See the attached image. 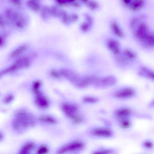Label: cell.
<instances>
[{"label":"cell","instance_id":"obj_1","mask_svg":"<svg viewBox=\"0 0 154 154\" xmlns=\"http://www.w3.org/2000/svg\"><path fill=\"white\" fill-rule=\"evenodd\" d=\"M15 118L12 126L15 130L20 132L30 127L34 126L35 120L33 116L26 111L19 110L15 113Z\"/></svg>","mask_w":154,"mask_h":154},{"label":"cell","instance_id":"obj_2","mask_svg":"<svg viewBox=\"0 0 154 154\" xmlns=\"http://www.w3.org/2000/svg\"><path fill=\"white\" fill-rule=\"evenodd\" d=\"M90 135L97 140H110L116 137V133L111 125L103 124L94 126L90 130Z\"/></svg>","mask_w":154,"mask_h":154},{"label":"cell","instance_id":"obj_3","mask_svg":"<svg viewBox=\"0 0 154 154\" xmlns=\"http://www.w3.org/2000/svg\"><path fill=\"white\" fill-rule=\"evenodd\" d=\"M139 114L132 107L126 105H121L115 107L111 112V116L114 121L120 119L138 117Z\"/></svg>","mask_w":154,"mask_h":154},{"label":"cell","instance_id":"obj_4","mask_svg":"<svg viewBox=\"0 0 154 154\" xmlns=\"http://www.w3.org/2000/svg\"><path fill=\"white\" fill-rule=\"evenodd\" d=\"M137 95V92L134 88L130 87H125L119 88L112 92L109 95V98L117 101H128L134 99Z\"/></svg>","mask_w":154,"mask_h":154},{"label":"cell","instance_id":"obj_5","mask_svg":"<svg viewBox=\"0 0 154 154\" xmlns=\"http://www.w3.org/2000/svg\"><path fill=\"white\" fill-rule=\"evenodd\" d=\"M5 15L6 19L17 28H23L26 24L27 19L25 16L13 8L6 9Z\"/></svg>","mask_w":154,"mask_h":154},{"label":"cell","instance_id":"obj_6","mask_svg":"<svg viewBox=\"0 0 154 154\" xmlns=\"http://www.w3.org/2000/svg\"><path fill=\"white\" fill-rule=\"evenodd\" d=\"M116 82L115 78L110 75L100 78H98L94 85L98 89H104L114 86Z\"/></svg>","mask_w":154,"mask_h":154},{"label":"cell","instance_id":"obj_7","mask_svg":"<svg viewBox=\"0 0 154 154\" xmlns=\"http://www.w3.org/2000/svg\"><path fill=\"white\" fill-rule=\"evenodd\" d=\"M85 147V144L81 141H75L66 144L57 151L58 154H63L69 152H74L82 150Z\"/></svg>","mask_w":154,"mask_h":154},{"label":"cell","instance_id":"obj_8","mask_svg":"<svg viewBox=\"0 0 154 154\" xmlns=\"http://www.w3.org/2000/svg\"><path fill=\"white\" fill-rule=\"evenodd\" d=\"M149 32L146 25L144 23H142L139 25L137 28L134 31L133 35L136 39L140 42Z\"/></svg>","mask_w":154,"mask_h":154},{"label":"cell","instance_id":"obj_9","mask_svg":"<svg viewBox=\"0 0 154 154\" xmlns=\"http://www.w3.org/2000/svg\"><path fill=\"white\" fill-rule=\"evenodd\" d=\"M114 121L118 128L123 131L130 130L134 125L133 120L132 119H123Z\"/></svg>","mask_w":154,"mask_h":154},{"label":"cell","instance_id":"obj_10","mask_svg":"<svg viewBox=\"0 0 154 154\" xmlns=\"http://www.w3.org/2000/svg\"><path fill=\"white\" fill-rule=\"evenodd\" d=\"M61 108L65 114L72 119L76 116L78 109V107L76 105L67 103L63 104Z\"/></svg>","mask_w":154,"mask_h":154},{"label":"cell","instance_id":"obj_11","mask_svg":"<svg viewBox=\"0 0 154 154\" xmlns=\"http://www.w3.org/2000/svg\"><path fill=\"white\" fill-rule=\"evenodd\" d=\"M98 77L95 76H88L80 77L75 85L79 88H84L89 85H94Z\"/></svg>","mask_w":154,"mask_h":154},{"label":"cell","instance_id":"obj_12","mask_svg":"<svg viewBox=\"0 0 154 154\" xmlns=\"http://www.w3.org/2000/svg\"><path fill=\"white\" fill-rule=\"evenodd\" d=\"M119 150L116 148L106 146H97L92 152L93 154H117L119 153Z\"/></svg>","mask_w":154,"mask_h":154},{"label":"cell","instance_id":"obj_13","mask_svg":"<svg viewBox=\"0 0 154 154\" xmlns=\"http://www.w3.org/2000/svg\"><path fill=\"white\" fill-rule=\"evenodd\" d=\"M61 75L75 85L80 77L74 72L68 69H63L60 71Z\"/></svg>","mask_w":154,"mask_h":154},{"label":"cell","instance_id":"obj_14","mask_svg":"<svg viewBox=\"0 0 154 154\" xmlns=\"http://www.w3.org/2000/svg\"><path fill=\"white\" fill-rule=\"evenodd\" d=\"M35 95V102L36 105L40 108H47L49 106V102L47 97L41 91Z\"/></svg>","mask_w":154,"mask_h":154},{"label":"cell","instance_id":"obj_15","mask_svg":"<svg viewBox=\"0 0 154 154\" xmlns=\"http://www.w3.org/2000/svg\"><path fill=\"white\" fill-rule=\"evenodd\" d=\"M106 44L108 48L114 54L117 55L120 54V44L118 41L113 38H109L107 41Z\"/></svg>","mask_w":154,"mask_h":154},{"label":"cell","instance_id":"obj_16","mask_svg":"<svg viewBox=\"0 0 154 154\" xmlns=\"http://www.w3.org/2000/svg\"><path fill=\"white\" fill-rule=\"evenodd\" d=\"M23 68H24L23 63L20 59H19L14 64L0 72V77L4 74Z\"/></svg>","mask_w":154,"mask_h":154},{"label":"cell","instance_id":"obj_17","mask_svg":"<svg viewBox=\"0 0 154 154\" xmlns=\"http://www.w3.org/2000/svg\"><path fill=\"white\" fill-rule=\"evenodd\" d=\"M144 47L147 48H152L154 45L153 33L149 32L146 36L140 42Z\"/></svg>","mask_w":154,"mask_h":154},{"label":"cell","instance_id":"obj_18","mask_svg":"<svg viewBox=\"0 0 154 154\" xmlns=\"http://www.w3.org/2000/svg\"><path fill=\"white\" fill-rule=\"evenodd\" d=\"M140 146L142 149L146 151L152 152L154 148V141L150 138L145 139L140 142Z\"/></svg>","mask_w":154,"mask_h":154},{"label":"cell","instance_id":"obj_19","mask_svg":"<svg viewBox=\"0 0 154 154\" xmlns=\"http://www.w3.org/2000/svg\"><path fill=\"white\" fill-rule=\"evenodd\" d=\"M139 75L149 79L153 80L154 72L147 67L142 66L138 72Z\"/></svg>","mask_w":154,"mask_h":154},{"label":"cell","instance_id":"obj_20","mask_svg":"<svg viewBox=\"0 0 154 154\" xmlns=\"http://www.w3.org/2000/svg\"><path fill=\"white\" fill-rule=\"evenodd\" d=\"M26 4L27 7L34 12H38L41 9V5L37 0H27Z\"/></svg>","mask_w":154,"mask_h":154},{"label":"cell","instance_id":"obj_21","mask_svg":"<svg viewBox=\"0 0 154 154\" xmlns=\"http://www.w3.org/2000/svg\"><path fill=\"white\" fill-rule=\"evenodd\" d=\"M144 4V0H134L130 5L129 8L132 11H137L141 9Z\"/></svg>","mask_w":154,"mask_h":154},{"label":"cell","instance_id":"obj_22","mask_svg":"<svg viewBox=\"0 0 154 154\" xmlns=\"http://www.w3.org/2000/svg\"><path fill=\"white\" fill-rule=\"evenodd\" d=\"M111 27L112 31L115 35L121 38L124 37V33L116 23L112 22L111 24Z\"/></svg>","mask_w":154,"mask_h":154},{"label":"cell","instance_id":"obj_23","mask_svg":"<svg viewBox=\"0 0 154 154\" xmlns=\"http://www.w3.org/2000/svg\"><path fill=\"white\" fill-rule=\"evenodd\" d=\"M83 101L84 103H86L96 104L100 102L101 98L98 96H88L84 97Z\"/></svg>","mask_w":154,"mask_h":154},{"label":"cell","instance_id":"obj_24","mask_svg":"<svg viewBox=\"0 0 154 154\" xmlns=\"http://www.w3.org/2000/svg\"><path fill=\"white\" fill-rule=\"evenodd\" d=\"M123 56L127 61H134L136 57V54L132 50L125 49L123 51Z\"/></svg>","mask_w":154,"mask_h":154},{"label":"cell","instance_id":"obj_25","mask_svg":"<svg viewBox=\"0 0 154 154\" xmlns=\"http://www.w3.org/2000/svg\"><path fill=\"white\" fill-rule=\"evenodd\" d=\"M34 144L32 142L27 143L25 144L20 149L19 153L26 154L29 153L34 148Z\"/></svg>","mask_w":154,"mask_h":154},{"label":"cell","instance_id":"obj_26","mask_svg":"<svg viewBox=\"0 0 154 154\" xmlns=\"http://www.w3.org/2000/svg\"><path fill=\"white\" fill-rule=\"evenodd\" d=\"M26 45H23L15 49L11 53V56L12 57H15L25 51L27 48Z\"/></svg>","mask_w":154,"mask_h":154},{"label":"cell","instance_id":"obj_27","mask_svg":"<svg viewBox=\"0 0 154 154\" xmlns=\"http://www.w3.org/2000/svg\"><path fill=\"white\" fill-rule=\"evenodd\" d=\"M62 22L64 24L67 25L69 23V15L65 10L60 11L59 16Z\"/></svg>","mask_w":154,"mask_h":154},{"label":"cell","instance_id":"obj_28","mask_svg":"<svg viewBox=\"0 0 154 154\" xmlns=\"http://www.w3.org/2000/svg\"><path fill=\"white\" fill-rule=\"evenodd\" d=\"M51 16L50 7L46 6L44 7L41 10V16L42 18L46 20Z\"/></svg>","mask_w":154,"mask_h":154},{"label":"cell","instance_id":"obj_29","mask_svg":"<svg viewBox=\"0 0 154 154\" xmlns=\"http://www.w3.org/2000/svg\"><path fill=\"white\" fill-rule=\"evenodd\" d=\"M39 119L41 121L50 124H54L56 122V119L53 117L48 116H41Z\"/></svg>","mask_w":154,"mask_h":154},{"label":"cell","instance_id":"obj_30","mask_svg":"<svg viewBox=\"0 0 154 154\" xmlns=\"http://www.w3.org/2000/svg\"><path fill=\"white\" fill-rule=\"evenodd\" d=\"M86 4L90 9L93 11L97 10L99 7L98 4L94 1H89Z\"/></svg>","mask_w":154,"mask_h":154},{"label":"cell","instance_id":"obj_31","mask_svg":"<svg viewBox=\"0 0 154 154\" xmlns=\"http://www.w3.org/2000/svg\"><path fill=\"white\" fill-rule=\"evenodd\" d=\"M41 85L42 82L39 81H36L33 83L32 85V91L35 94H37L40 91L39 89Z\"/></svg>","mask_w":154,"mask_h":154},{"label":"cell","instance_id":"obj_32","mask_svg":"<svg viewBox=\"0 0 154 154\" xmlns=\"http://www.w3.org/2000/svg\"><path fill=\"white\" fill-rule=\"evenodd\" d=\"M92 24L86 21L83 22L81 25L80 27L84 32H87L90 29Z\"/></svg>","mask_w":154,"mask_h":154},{"label":"cell","instance_id":"obj_33","mask_svg":"<svg viewBox=\"0 0 154 154\" xmlns=\"http://www.w3.org/2000/svg\"><path fill=\"white\" fill-rule=\"evenodd\" d=\"M51 15L54 17L59 16L60 11L58 8L56 6H52L50 7Z\"/></svg>","mask_w":154,"mask_h":154},{"label":"cell","instance_id":"obj_34","mask_svg":"<svg viewBox=\"0 0 154 154\" xmlns=\"http://www.w3.org/2000/svg\"><path fill=\"white\" fill-rule=\"evenodd\" d=\"M36 152L38 154H47L48 152V149L46 146H42L37 149Z\"/></svg>","mask_w":154,"mask_h":154},{"label":"cell","instance_id":"obj_35","mask_svg":"<svg viewBox=\"0 0 154 154\" xmlns=\"http://www.w3.org/2000/svg\"><path fill=\"white\" fill-rule=\"evenodd\" d=\"M116 56V60L119 64L125 65L126 63L127 60L124 56L120 55L119 54Z\"/></svg>","mask_w":154,"mask_h":154},{"label":"cell","instance_id":"obj_36","mask_svg":"<svg viewBox=\"0 0 154 154\" xmlns=\"http://www.w3.org/2000/svg\"><path fill=\"white\" fill-rule=\"evenodd\" d=\"M79 19L78 15L76 13H73L69 15V23H73L77 21Z\"/></svg>","mask_w":154,"mask_h":154},{"label":"cell","instance_id":"obj_37","mask_svg":"<svg viewBox=\"0 0 154 154\" xmlns=\"http://www.w3.org/2000/svg\"><path fill=\"white\" fill-rule=\"evenodd\" d=\"M72 122L75 124H80L82 123L84 121V119L81 116H76L72 119Z\"/></svg>","mask_w":154,"mask_h":154},{"label":"cell","instance_id":"obj_38","mask_svg":"<svg viewBox=\"0 0 154 154\" xmlns=\"http://www.w3.org/2000/svg\"><path fill=\"white\" fill-rule=\"evenodd\" d=\"M51 75L53 77L56 79H59L62 76L60 72L55 70L51 71Z\"/></svg>","mask_w":154,"mask_h":154},{"label":"cell","instance_id":"obj_39","mask_svg":"<svg viewBox=\"0 0 154 154\" xmlns=\"http://www.w3.org/2000/svg\"><path fill=\"white\" fill-rule=\"evenodd\" d=\"M139 18L137 17L133 18L130 21L129 23V27L130 29H133L137 23Z\"/></svg>","mask_w":154,"mask_h":154},{"label":"cell","instance_id":"obj_40","mask_svg":"<svg viewBox=\"0 0 154 154\" xmlns=\"http://www.w3.org/2000/svg\"><path fill=\"white\" fill-rule=\"evenodd\" d=\"M14 96L12 94H10L6 96L4 99V101L6 103H8L13 100Z\"/></svg>","mask_w":154,"mask_h":154},{"label":"cell","instance_id":"obj_41","mask_svg":"<svg viewBox=\"0 0 154 154\" xmlns=\"http://www.w3.org/2000/svg\"><path fill=\"white\" fill-rule=\"evenodd\" d=\"M10 2L13 5L17 6H21L22 3V0H9Z\"/></svg>","mask_w":154,"mask_h":154},{"label":"cell","instance_id":"obj_42","mask_svg":"<svg viewBox=\"0 0 154 154\" xmlns=\"http://www.w3.org/2000/svg\"><path fill=\"white\" fill-rule=\"evenodd\" d=\"M59 5L64 6L68 5L66 0H54Z\"/></svg>","mask_w":154,"mask_h":154},{"label":"cell","instance_id":"obj_43","mask_svg":"<svg viewBox=\"0 0 154 154\" xmlns=\"http://www.w3.org/2000/svg\"><path fill=\"white\" fill-rule=\"evenodd\" d=\"M147 107L149 109H153L154 107V99L151 100L147 104Z\"/></svg>","mask_w":154,"mask_h":154},{"label":"cell","instance_id":"obj_44","mask_svg":"<svg viewBox=\"0 0 154 154\" xmlns=\"http://www.w3.org/2000/svg\"><path fill=\"white\" fill-rule=\"evenodd\" d=\"M5 24V18L4 17L0 14V26L4 27Z\"/></svg>","mask_w":154,"mask_h":154},{"label":"cell","instance_id":"obj_45","mask_svg":"<svg viewBox=\"0 0 154 154\" xmlns=\"http://www.w3.org/2000/svg\"><path fill=\"white\" fill-rule=\"evenodd\" d=\"M84 16L85 18L86 21L92 24L93 22L92 19L90 15L88 14H85L84 15Z\"/></svg>","mask_w":154,"mask_h":154},{"label":"cell","instance_id":"obj_46","mask_svg":"<svg viewBox=\"0 0 154 154\" xmlns=\"http://www.w3.org/2000/svg\"><path fill=\"white\" fill-rule=\"evenodd\" d=\"M72 5L75 8H79L81 6L80 4L77 1L73 3Z\"/></svg>","mask_w":154,"mask_h":154},{"label":"cell","instance_id":"obj_47","mask_svg":"<svg viewBox=\"0 0 154 154\" xmlns=\"http://www.w3.org/2000/svg\"><path fill=\"white\" fill-rule=\"evenodd\" d=\"M4 41L2 37L0 35V47L2 46L4 44Z\"/></svg>","mask_w":154,"mask_h":154},{"label":"cell","instance_id":"obj_48","mask_svg":"<svg viewBox=\"0 0 154 154\" xmlns=\"http://www.w3.org/2000/svg\"><path fill=\"white\" fill-rule=\"evenodd\" d=\"M82 2L86 4L89 0H79Z\"/></svg>","mask_w":154,"mask_h":154},{"label":"cell","instance_id":"obj_49","mask_svg":"<svg viewBox=\"0 0 154 154\" xmlns=\"http://www.w3.org/2000/svg\"><path fill=\"white\" fill-rule=\"evenodd\" d=\"M131 0H123L124 2L126 4L130 2Z\"/></svg>","mask_w":154,"mask_h":154},{"label":"cell","instance_id":"obj_50","mask_svg":"<svg viewBox=\"0 0 154 154\" xmlns=\"http://www.w3.org/2000/svg\"><path fill=\"white\" fill-rule=\"evenodd\" d=\"M3 138V134L1 133L0 132V140L2 139Z\"/></svg>","mask_w":154,"mask_h":154}]
</instances>
